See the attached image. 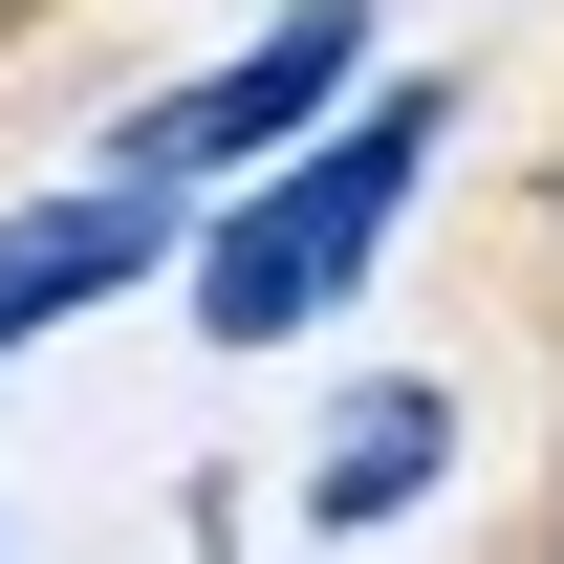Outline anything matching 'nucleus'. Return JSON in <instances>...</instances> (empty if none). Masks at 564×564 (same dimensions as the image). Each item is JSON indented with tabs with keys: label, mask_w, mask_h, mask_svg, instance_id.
I'll list each match as a JSON object with an SVG mask.
<instances>
[{
	"label": "nucleus",
	"mask_w": 564,
	"mask_h": 564,
	"mask_svg": "<svg viewBox=\"0 0 564 564\" xmlns=\"http://www.w3.org/2000/svg\"><path fill=\"white\" fill-rule=\"evenodd\" d=\"M434 131H456V87H391V109H348L304 174H261V196L196 239V326H217V348H282V326H326V304L369 282V239L413 217Z\"/></svg>",
	"instance_id": "1"
},
{
	"label": "nucleus",
	"mask_w": 564,
	"mask_h": 564,
	"mask_svg": "<svg viewBox=\"0 0 564 564\" xmlns=\"http://www.w3.org/2000/svg\"><path fill=\"white\" fill-rule=\"evenodd\" d=\"M348 66H369V0H282L261 44L217 87H174V109H131V196H196V174H261L282 131H326L348 109Z\"/></svg>",
	"instance_id": "2"
},
{
	"label": "nucleus",
	"mask_w": 564,
	"mask_h": 564,
	"mask_svg": "<svg viewBox=\"0 0 564 564\" xmlns=\"http://www.w3.org/2000/svg\"><path fill=\"white\" fill-rule=\"evenodd\" d=\"M434 456H456V391H348L326 456H304V521H413Z\"/></svg>",
	"instance_id": "4"
},
{
	"label": "nucleus",
	"mask_w": 564,
	"mask_h": 564,
	"mask_svg": "<svg viewBox=\"0 0 564 564\" xmlns=\"http://www.w3.org/2000/svg\"><path fill=\"white\" fill-rule=\"evenodd\" d=\"M152 239H174V196H131V174H109V196H44V217H0V348H44L66 304H109V282H131Z\"/></svg>",
	"instance_id": "3"
}]
</instances>
